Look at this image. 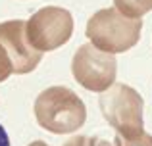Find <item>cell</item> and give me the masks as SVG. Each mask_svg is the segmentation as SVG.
<instances>
[{"label": "cell", "instance_id": "8", "mask_svg": "<svg viewBox=\"0 0 152 146\" xmlns=\"http://www.w3.org/2000/svg\"><path fill=\"white\" fill-rule=\"evenodd\" d=\"M64 146H115V142L100 139V137H73Z\"/></svg>", "mask_w": 152, "mask_h": 146}, {"label": "cell", "instance_id": "1", "mask_svg": "<svg viewBox=\"0 0 152 146\" xmlns=\"http://www.w3.org/2000/svg\"><path fill=\"white\" fill-rule=\"evenodd\" d=\"M35 115L41 127L56 135H69L85 125L87 108L67 86H50L39 94Z\"/></svg>", "mask_w": 152, "mask_h": 146}, {"label": "cell", "instance_id": "11", "mask_svg": "<svg viewBox=\"0 0 152 146\" xmlns=\"http://www.w3.org/2000/svg\"><path fill=\"white\" fill-rule=\"evenodd\" d=\"M0 146H10V139H8L6 129L0 125Z\"/></svg>", "mask_w": 152, "mask_h": 146}, {"label": "cell", "instance_id": "5", "mask_svg": "<svg viewBox=\"0 0 152 146\" xmlns=\"http://www.w3.org/2000/svg\"><path fill=\"white\" fill-rule=\"evenodd\" d=\"M71 73L83 89L93 90V92H104L115 81L118 62L114 54L102 52L93 44H83L73 56Z\"/></svg>", "mask_w": 152, "mask_h": 146}, {"label": "cell", "instance_id": "12", "mask_svg": "<svg viewBox=\"0 0 152 146\" xmlns=\"http://www.w3.org/2000/svg\"><path fill=\"white\" fill-rule=\"evenodd\" d=\"M29 146H46L45 142H41V140H37V142H31Z\"/></svg>", "mask_w": 152, "mask_h": 146}, {"label": "cell", "instance_id": "9", "mask_svg": "<svg viewBox=\"0 0 152 146\" xmlns=\"http://www.w3.org/2000/svg\"><path fill=\"white\" fill-rule=\"evenodd\" d=\"M115 146H152V137L142 133L139 139H133V140H127V139H121V137H115L114 139Z\"/></svg>", "mask_w": 152, "mask_h": 146}, {"label": "cell", "instance_id": "3", "mask_svg": "<svg viewBox=\"0 0 152 146\" xmlns=\"http://www.w3.org/2000/svg\"><path fill=\"white\" fill-rule=\"evenodd\" d=\"M141 29V19L125 17L115 8H104L87 21L85 33L94 48L108 54H119L137 44Z\"/></svg>", "mask_w": 152, "mask_h": 146}, {"label": "cell", "instance_id": "4", "mask_svg": "<svg viewBox=\"0 0 152 146\" xmlns=\"http://www.w3.org/2000/svg\"><path fill=\"white\" fill-rule=\"evenodd\" d=\"M73 33V17L67 10L46 6L25 23V38L37 52L54 50L66 44Z\"/></svg>", "mask_w": 152, "mask_h": 146}, {"label": "cell", "instance_id": "10", "mask_svg": "<svg viewBox=\"0 0 152 146\" xmlns=\"http://www.w3.org/2000/svg\"><path fill=\"white\" fill-rule=\"evenodd\" d=\"M10 73H12V62H10V58H8L4 46L0 44V81L8 79Z\"/></svg>", "mask_w": 152, "mask_h": 146}, {"label": "cell", "instance_id": "2", "mask_svg": "<svg viewBox=\"0 0 152 146\" xmlns=\"http://www.w3.org/2000/svg\"><path fill=\"white\" fill-rule=\"evenodd\" d=\"M98 104L106 123L118 131V137L133 140L145 133V102L133 86L125 83H114L100 94Z\"/></svg>", "mask_w": 152, "mask_h": 146}, {"label": "cell", "instance_id": "7", "mask_svg": "<svg viewBox=\"0 0 152 146\" xmlns=\"http://www.w3.org/2000/svg\"><path fill=\"white\" fill-rule=\"evenodd\" d=\"M115 10L131 19H141L152 10V0H114Z\"/></svg>", "mask_w": 152, "mask_h": 146}, {"label": "cell", "instance_id": "6", "mask_svg": "<svg viewBox=\"0 0 152 146\" xmlns=\"http://www.w3.org/2000/svg\"><path fill=\"white\" fill-rule=\"evenodd\" d=\"M0 44L10 58L14 73H27L41 62V52L29 46L25 38V23L19 19L0 23Z\"/></svg>", "mask_w": 152, "mask_h": 146}]
</instances>
